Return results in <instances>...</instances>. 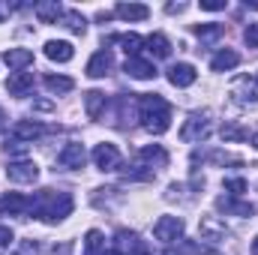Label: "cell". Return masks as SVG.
Here are the masks:
<instances>
[{
  "label": "cell",
  "mask_w": 258,
  "mask_h": 255,
  "mask_svg": "<svg viewBox=\"0 0 258 255\" xmlns=\"http://www.w3.org/2000/svg\"><path fill=\"white\" fill-rule=\"evenodd\" d=\"M27 213H33L42 222H60L63 216L72 213V195L69 192H54V189H39L30 198Z\"/></svg>",
  "instance_id": "6da1fadb"
},
{
  "label": "cell",
  "mask_w": 258,
  "mask_h": 255,
  "mask_svg": "<svg viewBox=\"0 0 258 255\" xmlns=\"http://www.w3.org/2000/svg\"><path fill=\"white\" fill-rule=\"evenodd\" d=\"M138 117H141V126L147 132L162 135L171 126V105L162 96H156V93H144L138 99Z\"/></svg>",
  "instance_id": "7a4b0ae2"
},
{
  "label": "cell",
  "mask_w": 258,
  "mask_h": 255,
  "mask_svg": "<svg viewBox=\"0 0 258 255\" xmlns=\"http://www.w3.org/2000/svg\"><path fill=\"white\" fill-rule=\"evenodd\" d=\"M93 162H96L99 171H117L123 159H120V150L105 141V144H96V147H93Z\"/></svg>",
  "instance_id": "3957f363"
},
{
  "label": "cell",
  "mask_w": 258,
  "mask_h": 255,
  "mask_svg": "<svg viewBox=\"0 0 258 255\" xmlns=\"http://www.w3.org/2000/svg\"><path fill=\"white\" fill-rule=\"evenodd\" d=\"M6 177L12 183H33L39 177V168H36L33 159H15V162L6 165Z\"/></svg>",
  "instance_id": "277c9868"
},
{
  "label": "cell",
  "mask_w": 258,
  "mask_h": 255,
  "mask_svg": "<svg viewBox=\"0 0 258 255\" xmlns=\"http://www.w3.org/2000/svg\"><path fill=\"white\" fill-rule=\"evenodd\" d=\"M153 234H156V240L171 243V240L183 237V219L180 216H159L156 225H153Z\"/></svg>",
  "instance_id": "5b68a950"
},
{
  "label": "cell",
  "mask_w": 258,
  "mask_h": 255,
  "mask_svg": "<svg viewBox=\"0 0 258 255\" xmlns=\"http://www.w3.org/2000/svg\"><path fill=\"white\" fill-rule=\"evenodd\" d=\"M210 135V123H207V117H201V114H192L183 129H180V138L183 141H201V138H207Z\"/></svg>",
  "instance_id": "8992f818"
},
{
  "label": "cell",
  "mask_w": 258,
  "mask_h": 255,
  "mask_svg": "<svg viewBox=\"0 0 258 255\" xmlns=\"http://www.w3.org/2000/svg\"><path fill=\"white\" fill-rule=\"evenodd\" d=\"M216 207H219L222 213H231V216H252V213H255V207H252L249 201H240L237 195H222V198H216Z\"/></svg>",
  "instance_id": "52a82bcc"
},
{
  "label": "cell",
  "mask_w": 258,
  "mask_h": 255,
  "mask_svg": "<svg viewBox=\"0 0 258 255\" xmlns=\"http://www.w3.org/2000/svg\"><path fill=\"white\" fill-rule=\"evenodd\" d=\"M30 210V198H24V195H18V192H6L3 198H0V216H21V213H27Z\"/></svg>",
  "instance_id": "ba28073f"
},
{
  "label": "cell",
  "mask_w": 258,
  "mask_h": 255,
  "mask_svg": "<svg viewBox=\"0 0 258 255\" xmlns=\"http://www.w3.org/2000/svg\"><path fill=\"white\" fill-rule=\"evenodd\" d=\"M57 162L63 165V168H84V162H87V153H84V147L81 144H66L63 150L57 153Z\"/></svg>",
  "instance_id": "9c48e42d"
},
{
  "label": "cell",
  "mask_w": 258,
  "mask_h": 255,
  "mask_svg": "<svg viewBox=\"0 0 258 255\" xmlns=\"http://www.w3.org/2000/svg\"><path fill=\"white\" fill-rule=\"evenodd\" d=\"M198 231L204 240H225V234H228V228H225V222H219V216H201Z\"/></svg>",
  "instance_id": "30bf717a"
},
{
  "label": "cell",
  "mask_w": 258,
  "mask_h": 255,
  "mask_svg": "<svg viewBox=\"0 0 258 255\" xmlns=\"http://www.w3.org/2000/svg\"><path fill=\"white\" fill-rule=\"evenodd\" d=\"M195 78H198V72L192 63H174L168 69V81L174 87H189V84H195Z\"/></svg>",
  "instance_id": "8fae6325"
},
{
  "label": "cell",
  "mask_w": 258,
  "mask_h": 255,
  "mask_svg": "<svg viewBox=\"0 0 258 255\" xmlns=\"http://www.w3.org/2000/svg\"><path fill=\"white\" fill-rule=\"evenodd\" d=\"M141 162H144L147 168H153V165L162 168V165H168V153H165L159 144H150V147H141V150H138V165H141Z\"/></svg>",
  "instance_id": "7c38bea8"
},
{
  "label": "cell",
  "mask_w": 258,
  "mask_h": 255,
  "mask_svg": "<svg viewBox=\"0 0 258 255\" xmlns=\"http://www.w3.org/2000/svg\"><path fill=\"white\" fill-rule=\"evenodd\" d=\"M45 57L57 60V63H69L75 57V48L69 42H63V39H51V42H45Z\"/></svg>",
  "instance_id": "4fadbf2b"
},
{
  "label": "cell",
  "mask_w": 258,
  "mask_h": 255,
  "mask_svg": "<svg viewBox=\"0 0 258 255\" xmlns=\"http://www.w3.org/2000/svg\"><path fill=\"white\" fill-rule=\"evenodd\" d=\"M111 66H114L111 51H96V54L87 60V75H90V78H102V75H108Z\"/></svg>",
  "instance_id": "5bb4252c"
},
{
  "label": "cell",
  "mask_w": 258,
  "mask_h": 255,
  "mask_svg": "<svg viewBox=\"0 0 258 255\" xmlns=\"http://www.w3.org/2000/svg\"><path fill=\"white\" fill-rule=\"evenodd\" d=\"M123 69H126V75L138 78V81H147V78L156 75V66L150 63V60H141V57H126Z\"/></svg>",
  "instance_id": "9a60e30c"
},
{
  "label": "cell",
  "mask_w": 258,
  "mask_h": 255,
  "mask_svg": "<svg viewBox=\"0 0 258 255\" xmlns=\"http://www.w3.org/2000/svg\"><path fill=\"white\" fill-rule=\"evenodd\" d=\"M6 90H9L12 96H27V93L33 90V72H15V75H9Z\"/></svg>",
  "instance_id": "2e32d148"
},
{
  "label": "cell",
  "mask_w": 258,
  "mask_h": 255,
  "mask_svg": "<svg viewBox=\"0 0 258 255\" xmlns=\"http://www.w3.org/2000/svg\"><path fill=\"white\" fill-rule=\"evenodd\" d=\"M33 12H36V18H39L42 24H54V21H60V18H63V6H60L57 0L36 3V6H33Z\"/></svg>",
  "instance_id": "e0dca14e"
},
{
  "label": "cell",
  "mask_w": 258,
  "mask_h": 255,
  "mask_svg": "<svg viewBox=\"0 0 258 255\" xmlns=\"http://www.w3.org/2000/svg\"><path fill=\"white\" fill-rule=\"evenodd\" d=\"M105 105H108L105 93H99V90H87L84 93V108H87V117L90 120H99L102 111H105Z\"/></svg>",
  "instance_id": "ac0fdd59"
},
{
  "label": "cell",
  "mask_w": 258,
  "mask_h": 255,
  "mask_svg": "<svg viewBox=\"0 0 258 255\" xmlns=\"http://www.w3.org/2000/svg\"><path fill=\"white\" fill-rule=\"evenodd\" d=\"M114 15L123 18V21H144V18L150 15V9H147L144 3H117Z\"/></svg>",
  "instance_id": "d6986e66"
},
{
  "label": "cell",
  "mask_w": 258,
  "mask_h": 255,
  "mask_svg": "<svg viewBox=\"0 0 258 255\" xmlns=\"http://www.w3.org/2000/svg\"><path fill=\"white\" fill-rule=\"evenodd\" d=\"M3 60H6L9 69H27V66L33 63V51L30 48H9L3 54Z\"/></svg>",
  "instance_id": "ffe728a7"
},
{
  "label": "cell",
  "mask_w": 258,
  "mask_h": 255,
  "mask_svg": "<svg viewBox=\"0 0 258 255\" xmlns=\"http://www.w3.org/2000/svg\"><path fill=\"white\" fill-rule=\"evenodd\" d=\"M237 63H240V54H237V51H231V48L216 51V54H213V60H210L213 72H228V69H234Z\"/></svg>",
  "instance_id": "44dd1931"
},
{
  "label": "cell",
  "mask_w": 258,
  "mask_h": 255,
  "mask_svg": "<svg viewBox=\"0 0 258 255\" xmlns=\"http://www.w3.org/2000/svg\"><path fill=\"white\" fill-rule=\"evenodd\" d=\"M144 45H147V51H150L153 57H159V60H165V57L171 54V42H168L162 33H150V36L144 39Z\"/></svg>",
  "instance_id": "7402d4cb"
},
{
  "label": "cell",
  "mask_w": 258,
  "mask_h": 255,
  "mask_svg": "<svg viewBox=\"0 0 258 255\" xmlns=\"http://www.w3.org/2000/svg\"><path fill=\"white\" fill-rule=\"evenodd\" d=\"M12 135H15L18 141H33V138L42 135V126L33 123V120H18V123L12 126Z\"/></svg>",
  "instance_id": "603a6c76"
},
{
  "label": "cell",
  "mask_w": 258,
  "mask_h": 255,
  "mask_svg": "<svg viewBox=\"0 0 258 255\" xmlns=\"http://www.w3.org/2000/svg\"><path fill=\"white\" fill-rule=\"evenodd\" d=\"M234 99L237 102H258V90H255V84L249 81V78H240L237 84H234Z\"/></svg>",
  "instance_id": "cb8c5ba5"
},
{
  "label": "cell",
  "mask_w": 258,
  "mask_h": 255,
  "mask_svg": "<svg viewBox=\"0 0 258 255\" xmlns=\"http://www.w3.org/2000/svg\"><path fill=\"white\" fill-rule=\"evenodd\" d=\"M84 255H105V237H102V231H87V237H84Z\"/></svg>",
  "instance_id": "d4e9b609"
},
{
  "label": "cell",
  "mask_w": 258,
  "mask_h": 255,
  "mask_svg": "<svg viewBox=\"0 0 258 255\" xmlns=\"http://www.w3.org/2000/svg\"><path fill=\"white\" fill-rule=\"evenodd\" d=\"M114 42L123 45V51H126L129 57H138V51H141V45H144V39H141L138 33H120V36H114Z\"/></svg>",
  "instance_id": "484cf974"
},
{
  "label": "cell",
  "mask_w": 258,
  "mask_h": 255,
  "mask_svg": "<svg viewBox=\"0 0 258 255\" xmlns=\"http://www.w3.org/2000/svg\"><path fill=\"white\" fill-rule=\"evenodd\" d=\"M45 87H48L51 93H69V90L75 87V81L66 78V75H45Z\"/></svg>",
  "instance_id": "4316f807"
},
{
  "label": "cell",
  "mask_w": 258,
  "mask_h": 255,
  "mask_svg": "<svg viewBox=\"0 0 258 255\" xmlns=\"http://www.w3.org/2000/svg\"><path fill=\"white\" fill-rule=\"evenodd\" d=\"M219 135H222V141H246L249 138V129L237 126V123H222Z\"/></svg>",
  "instance_id": "83f0119b"
},
{
  "label": "cell",
  "mask_w": 258,
  "mask_h": 255,
  "mask_svg": "<svg viewBox=\"0 0 258 255\" xmlns=\"http://www.w3.org/2000/svg\"><path fill=\"white\" fill-rule=\"evenodd\" d=\"M60 21H63L72 33H84V30H87V21H84V15H81V12H75V9L63 12V18H60Z\"/></svg>",
  "instance_id": "f1b7e54d"
},
{
  "label": "cell",
  "mask_w": 258,
  "mask_h": 255,
  "mask_svg": "<svg viewBox=\"0 0 258 255\" xmlns=\"http://www.w3.org/2000/svg\"><path fill=\"white\" fill-rule=\"evenodd\" d=\"M195 36L198 39H216V36H222V24H198Z\"/></svg>",
  "instance_id": "f546056e"
},
{
  "label": "cell",
  "mask_w": 258,
  "mask_h": 255,
  "mask_svg": "<svg viewBox=\"0 0 258 255\" xmlns=\"http://www.w3.org/2000/svg\"><path fill=\"white\" fill-rule=\"evenodd\" d=\"M123 234H126V231H123ZM126 243H129V249H132V255H150V249H147L135 234H126Z\"/></svg>",
  "instance_id": "4dcf8cb0"
},
{
  "label": "cell",
  "mask_w": 258,
  "mask_h": 255,
  "mask_svg": "<svg viewBox=\"0 0 258 255\" xmlns=\"http://www.w3.org/2000/svg\"><path fill=\"white\" fill-rule=\"evenodd\" d=\"M225 189L231 192V195H240V192H246V180L243 177H228L225 180Z\"/></svg>",
  "instance_id": "1f68e13d"
},
{
  "label": "cell",
  "mask_w": 258,
  "mask_h": 255,
  "mask_svg": "<svg viewBox=\"0 0 258 255\" xmlns=\"http://www.w3.org/2000/svg\"><path fill=\"white\" fill-rule=\"evenodd\" d=\"M243 39H246V45H249V48H258V21H255V24H249V27L243 30Z\"/></svg>",
  "instance_id": "d6a6232c"
},
{
  "label": "cell",
  "mask_w": 258,
  "mask_h": 255,
  "mask_svg": "<svg viewBox=\"0 0 258 255\" xmlns=\"http://www.w3.org/2000/svg\"><path fill=\"white\" fill-rule=\"evenodd\" d=\"M210 162H231V165H240V156H231V153H210Z\"/></svg>",
  "instance_id": "836d02e7"
},
{
  "label": "cell",
  "mask_w": 258,
  "mask_h": 255,
  "mask_svg": "<svg viewBox=\"0 0 258 255\" xmlns=\"http://www.w3.org/2000/svg\"><path fill=\"white\" fill-rule=\"evenodd\" d=\"M201 9H207V12H219V9H225V0H201Z\"/></svg>",
  "instance_id": "e575fe53"
},
{
  "label": "cell",
  "mask_w": 258,
  "mask_h": 255,
  "mask_svg": "<svg viewBox=\"0 0 258 255\" xmlns=\"http://www.w3.org/2000/svg\"><path fill=\"white\" fill-rule=\"evenodd\" d=\"M39 252V249H36V243H33V240H24V243H21V249H18V255H36Z\"/></svg>",
  "instance_id": "d590c367"
},
{
  "label": "cell",
  "mask_w": 258,
  "mask_h": 255,
  "mask_svg": "<svg viewBox=\"0 0 258 255\" xmlns=\"http://www.w3.org/2000/svg\"><path fill=\"white\" fill-rule=\"evenodd\" d=\"M9 240H12V228L0 225V246H9Z\"/></svg>",
  "instance_id": "8d00e7d4"
},
{
  "label": "cell",
  "mask_w": 258,
  "mask_h": 255,
  "mask_svg": "<svg viewBox=\"0 0 258 255\" xmlns=\"http://www.w3.org/2000/svg\"><path fill=\"white\" fill-rule=\"evenodd\" d=\"M105 255H123L120 249H105Z\"/></svg>",
  "instance_id": "74e56055"
},
{
  "label": "cell",
  "mask_w": 258,
  "mask_h": 255,
  "mask_svg": "<svg viewBox=\"0 0 258 255\" xmlns=\"http://www.w3.org/2000/svg\"><path fill=\"white\" fill-rule=\"evenodd\" d=\"M162 255H180V252H177V249H171V246H168V249H165V252H162Z\"/></svg>",
  "instance_id": "f35d334b"
},
{
  "label": "cell",
  "mask_w": 258,
  "mask_h": 255,
  "mask_svg": "<svg viewBox=\"0 0 258 255\" xmlns=\"http://www.w3.org/2000/svg\"><path fill=\"white\" fill-rule=\"evenodd\" d=\"M3 123H6V114H3V108H0V129H3Z\"/></svg>",
  "instance_id": "ab89813d"
},
{
  "label": "cell",
  "mask_w": 258,
  "mask_h": 255,
  "mask_svg": "<svg viewBox=\"0 0 258 255\" xmlns=\"http://www.w3.org/2000/svg\"><path fill=\"white\" fill-rule=\"evenodd\" d=\"M252 255H258V237L252 240Z\"/></svg>",
  "instance_id": "60d3db41"
},
{
  "label": "cell",
  "mask_w": 258,
  "mask_h": 255,
  "mask_svg": "<svg viewBox=\"0 0 258 255\" xmlns=\"http://www.w3.org/2000/svg\"><path fill=\"white\" fill-rule=\"evenodd\" d=\"M252 144H255V147H258V132H255V135H252Z\"/></svg>",
  "instance_id": "b9f144b4"
},
{
  "label": "cell",
  "mask_w": 258,
  "mask_h": 255,
  "mask_svg": "<svg viewBox=\"0 0 258 255\" xmlns=\"http://www.w3.org/2000/svg\"><path fill=\"white\" fill-rule=\"evenodd\" d=\"M204 255H222V252H213V249H207V252H204Z\"/></svg>",
  "instance_id": "7bdbcfd3"
},
{
  "label": "cell",
  "mask_w": 258,
  "mask_h": 255,
  "mask_svg": "<svg viewBox=\"0 0 258 255\" xmlns=\"http://www.w3.org/2000/svg\"><path fill=\"white\" fill-rule=\"evenodd\" d=\"M0 18H3V9H0Z\"/></svg>",
  "instance_id": "ee69618b"
}]
</instances>
